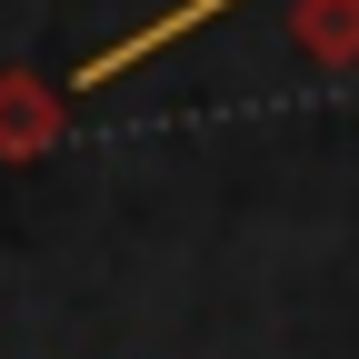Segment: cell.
Returning <instances> with one entry per match:
<instances>
[{"label": "cell", "mask_w": 359, "mask_h": 359, "mask_svg": "<svg viewBox=\"0 0 359 359\" xmlns=\"http://www.w3.org/2000/svg\"><path fill=\"white\" fill-rule=\"evenodd\" d=\"M230 11H240V0H170V11H150L140 30H120L110 50H90V60H80V70H70L60 90H110V80H130L140 60H160L170 40H200L210 20H230Z\"/></svg>", "instance_id": "cell-1"}, {"label": "cell", "mask_w": 359, "mask_h": 359, "mask_svg": "<svg viewBox=\"0 0 359 359\" xmlns=\"http://www.w3.org/2000/svg\"><path fill=\"white\" fill-rule=\"evenodd\" d=\"M70 140V90L40 70H0V170H30Z\"/></svg>", "instance_id": "cell-2"}, {"label": "cell", "mask_w": 359, "mask_h": 359, "mask_svg": "<svg viewBox=\"0 0 359 359\" xmlns=\"http://www.w3.org/2000/svg\"><path fill=\"white\" fill-rule=\"evenodd\" d=\"M290 50L309 70H359V0H299L290 11Z\"/></svg>", "instance_id": "cell-3"}]
</instances>
